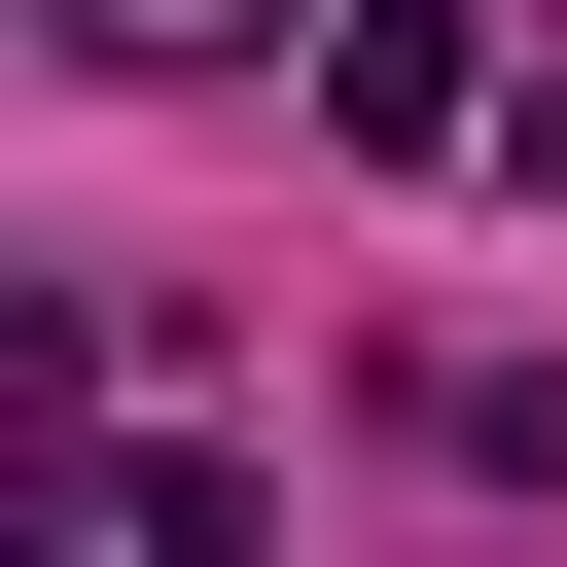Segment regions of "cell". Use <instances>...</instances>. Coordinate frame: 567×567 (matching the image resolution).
I'll list each match as a JSON object with an SVG mask.
<instances>
[{
  "label": "cell",
  "mask_w": 567,
  "mask_h": 567,
  "mask_svg": "<svg viewBox=\"0 0 567 567\" xmlns=\"http://www.w3.org/2000/svg\"><path fill=\"white\" fill-rule=\"evenodd\" d=\"M71 35H106V71H248L284 0H71Z\"/></svg>",
  "instance_id": "obj_3"
},
{
  "label": "cell",
  "mask_w": 567,
  "mask_h": 567,
  "mask_svg": "<svg viewBox=\"0 0 567 567\" xmlns=\"http://www.w3.org/2000/svg\"><path fill=\"white\" fill-rule=\"evenodd\" d=\"M248 532H284V496H248L213 425H142V461H106V567H248Z\"/></svg>",
  "instance_id": "obj_2"
},
{
  "label": "cell",
  "mask_w": 567,
  "mask_h": 567,
  "mask_svg": "<svg viewBox=\"0 0 567 567\" xmlns=\"http://www.w3.org/2000/svg\"><path fill=\"white\" fill-rule=\"evenodd\" d=\"M319 106L425 177V142H496V35H461V0H319Z\"/></svg>",
  "instance_id": "obj_1"
}]
</instances>
